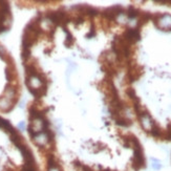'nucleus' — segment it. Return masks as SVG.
<instances>
[{"label": "nucleus", "mask_w": 171, "mask_h": 171, "mask_svg": "<svg viewBox=\"0 0 171 171\" xmlns=\"http://www.w3.org/2000/svg\"><path fill=\"white\" fill-rule=\"evenodd\" d=\"M116 123L118 125L123 126V127H128L132 124V122L127 118H124V116H118L116 118Z\"/></svg>", "instance_id": "nucleus-5"}, {"label": "nucleus", "mask_w": 171, "mask_h": 171, "mask_svg": "<svg viewBox=\"0 0 171 171\" xmlns=\"http://www.w3.org/2000/svg\"><path fill=\"white\" fill-rule=\"evenodd\" d=\"M141 35L140 32L137 28H128L125 33V39L128 40V41H131V42H135L140 40Z\"/></svg>", "instance_id": "nucleus-2"}, {"label": "nucleus", "mask_w": 171, "mask_h": 171, "mask_svg": "<svg viewBox=\"0 0 171 171\" xmlns=\"http://www.w3.org/2000/svg\"><path fill=\"white\" fill-rule=\"evenodd\" d=\"M18 128L20 129V130H23V129L25 128V124L23 122H21V123H19V125H18Z\"/></svg>", "instance_id": "nucleus-13"}, {"label": "nucleus", "mask_w": 171, "mask_h": 171, "mask_svg": "<svg viewBox=\"0 0 171 171\" xmlns=\"http://www.w3.org/2000/svg\"><path fill=\"white\" fill-rule=\"evenodd\" d=\"M158 21H159V26L161 28L171 30V16L170 15H168V14L161 15Z\"/></svg>", "instance_id": "nucleus-3"}, {"label": "nucleus", "mask_w": 171, "mask_h": 171, "mask_svg": "<svg viewBox=\"0 0 171 171\" xmlns=\"http://www.w3.org/2000/svg\"><path fill=\"white\" fill-rule=\"evenodd\" d=\"M127 17H128V19H135L137 18V16H139V14H140V12L137 11V9H135L133 6H129L128 7V11H127Z\"/></svg>", "instance_id": "nucleus-7"}, {"label": "nucleus", "mask_w": 171, "mask_h": 171, "mask_svg": "<svg viewBox=\"0 0 171 171\" xmlns=\"http://www.w3.org/2000/svg\"><path fill=\"white\" fill-rule=\"evenodd\" d=\"M151 166H152V168L154 169V170H161V168H162L161 163H152Z\"/></svg>", "instance_id": "nucleus-9"}, {"label": "nucleus", "mask_w": 171, "mask_h": 171, "mask_svg": "<svg viewBox=\"0 0 171 171\" xmlns=\"http://www.w3.org/2000/svg\"><path fill=\"white\" fill-rule=\"evenodd\" d=\"M96 35V32H95V30H94V28H92V32H90V33H89V34H87V38H88V39H90V38H92V37L95 36Z\"/></svg>", "instance_id": "nucleus-11"}, {"label": "nucleus", "mask_w": 171, "mask_h": 171, "mask_svg": "<svg viewBox=\"0 0 171 171\" xmlns=\"http://www.w3.org/2000/svg\"><path fill=\"white\" fill-rule=\"evenodd\" d=\"M13 108V102L7 100L6 98L2 97L0 99V109L3 111H9Z\"/></svg>", "instance_id": "nucleus-4"}, {"label": "nucleus", "mask_w": 171, "mask_h": 171, "mask_svg": "<svg viewBox=\"0 0 171 171\" xmlns=\"http://www.w3.org/2000/svg\"><path fill=\"white\" fill-rule=\"evenodd\" d=\"M33 141H34V143L36 144L37 146L42 147V148H43V147H45L46 145H48V144L50 143V141H49L48 137H47V135H46L45 131L38 133L36 137H33Z\"/></svg>", "instance_id": "nucleus-1"}, {"label": "nucleus", "mask_w": 171, "mask_h": 171, "mask_svg": "<svg viewBox=\"0 0 171 171\" xmlns=\"http://www.w3.org/2000/svg\"><path fill=\"white\" fill-rule=\"evenodd\" d=\"M15 89L13 88V87H9V86H7L5 88V92H4V98H6L7 100H9V101L13 102V99H14V97H15Z\"/></svg>", "instance_id": "nucleus-6"}, {"label": "nucleus", "mask_w": 171, "mask_h": 171, "mask_svg": "<svg viewBox=\"0 0 171 171\" xmlns=\"http://www.w3.org/2000/svg\"><path fill=\"white\" fill-rule=\"evenodd\" d=\"M4 54H5V50H4V48H3L2 46L0 45V57L3 58V57H4Z\"/></svg>", "instance_id": "nucleus-12"}, {"label": "nucleus", "mask_w": 171, "mask_h": 171, "mask_svg": "<svg viewBox=\"0 0 171 171\" xmlns=\"http://www.w3.org/2000/svg\"><path fill=\"white\" fill-rule=\"evenodd\" d=\"M47 171H62V169L60 168V166H56V167H53V168H47Z\"/></svg>", "instance_id": "nucleus-10"}, {"label": "nucleus", "mask_w": 171, "mask_h": 171, "mask_svg": "<svg viewBox=\"0 0 171 171\" xmlns=\"http://www.w3.org/2000/svg\"><path fill=\"white\" fill-rule=\"evenodd\" d=\"M30 56H31V49L30 48H22V59L23 60H26V59L30 58Z\"/></svg>", "instance_id": "nucleus-8"}]
</instances>
